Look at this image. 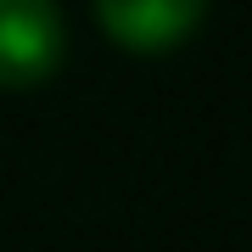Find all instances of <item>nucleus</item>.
<instances>
[{
	"mask_svg": "<svg viewBox=\"0 0 252 252\" xmlns=\"http://www.w3.org/2000/svg\"><path fill=\"white\" fill-rule=\"evenodd\" d=\"M62 62L56 0H0V84H39Z\"/></svg>",
	"mask_w": 252,
	"mask_h": 252,
	"instance_id": "1",
	"label": "nucleus"
},
{
	"mask_svg": "<svg viewBox=\"0 0 252 252\" xmlns=\"http://www.w3.org/2000/svg\"><path fill=\"white\" fill-rule=\"evenodd\" d=\"M202 6L207 0H95L107 34L135 51H162L174 39H185V28L202 17Z\"/></svg>",
	"mask_w": 252,
	"mask_h": 252,
	"instance_id": "2",
	"label": "nucleus"
}]
</instances>
